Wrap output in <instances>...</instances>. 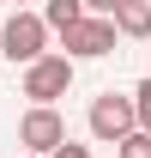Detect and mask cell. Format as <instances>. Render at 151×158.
<instances>
[{"instance_id": "4fadbf2b", "label": "cell", "mask_w": 151, "mask_h": 158, "mask_svg": "<svg viewBox=\"0 0 151 158\" xmlns=\"http://www.w3.org/2000/svg\"><path fill=\"white\" fill-rule=\"evenodd\" d=\"M18 158H42V152H18Z\"/></svg>"}, {"instance_id": "5b68a950", "label": "cell", "mask_w": 151, "mask_h": 158, "mask_svg": "<svg viewBox=\"0 0 151 158\" xmlns=\"http://www.w3.org/2000/svg\"><path fill=\"white\" fill-rule=\"evenodd\" d=\"M60 140H67V122H60L55 103H30V110L18 116V146H24V152H42V158H48Z\"/></svg>"}, {"instance_id": "3957f363", "label": "cell", "mask_w": 151, "mask_h": 158, "mask_svg": "<svg viewBox=\"0 0 151 158\" xmlns=\"http://www.w3.org/2000/svg\"><path fill=\"white\" fill-rule=\"evenodd\" d=\"M115 43H121V31H115V19H103V12H85V19L60 37V55H73V61H103L115 55Z\"/></svg>"}, {"instance_id": "8992f818", "label": "cell", "mask_w": 151, "mask_h": 158, "mask_svg": "<svg viewBox=\"0 0 151 158\" xmlns=\"http://www.w3.org/2000/svg\"><path fill=\"white\" fill-rule=\"evenodd\" d=\"M115 31L133 37V43H145L151 37V0H121L115 6Z\"/></svg>"}, {"instance_id": "30bf717a", "label": "cell", "mask_w": 151, "mask_h": 158, "mask_svg": "<svg viewBox=\"0 0 151 158\" xmlns=\"http://www.w3.org/2000/svg\"><path fill=\"white\" fill-rule=\"evenodd\" d=\"M48 158H91V146H79V140H60V146H55Z\"/></svg>"}, {"instance_id": "7a4b0ae2", "label": "cell", "mask_w": 151, "mask_h": 158, "mask_svg": "<svg viewBox=\"0 0 151 158\" xmlns=\"http://www.w3.org/2000/svg\"><path fill=\"white\" fill-rule=\"evenodd\" d=\"M73 73H79V61L73 55H42L24 67V98L30 103H60L67 91H73Z\"/></svg>"}, {"instance_id": "8fae6325", "label": "cell", "mask_w": 151, "mask_h": 158, "mask_svg": "<svg viewBox=\"0 0 151 158\" xmlns=\"http://www.w3.org/2000/svg\"><path fill=\"white\" fill-rule=\"evenodd\" d=\"M115 6L121 0H85V12H103V19H115Z\"/></svg>"}, {"instance_id": "ba28073f", "label": "cell", "mask_w": 151, "mask_h": 158, "mask_svg": "<svg viewBox=\"0 0 151 158\" xmlns=\"http://www.w3.org/2000/svg\"><path fill=\"white\" fill-rule=\"evenodd\" d=\"M115 158H151V134H145V128H133V134L115 146Z\"/></svg>"}, {"instance_id": "277c9868", "label": "cell", "mask_w": 151, "mask_h": 158, "mask_svg": "<svg viewBox=\"0 0 151 158\" xmlns=\"http://www.w3.org/2000/svg\"><path fill=\"white\" fill-rule=\"evenodd\" d=\"M133 128H139V110H133V98H115V91L91 98V134L103 140V146H121Z\"/></svg>"}, {"instance_id": "9c48e42d", "label": "cell", "mask_w": 151, "mask_h": 158, "mask_svg": "<svg viewBox=\"0 0 151 158\" xmlns=\"http://www.w3.org/2000/svg\"><path fill=\"white\" fill-rule=\"evenodd\" d=\"M133 110H139V128L151 134V79H139V85H133Z\"/></svg>"}, {"instance_id": "52a82bcc", "label": "cell", "mask_w": 151, "mask_h": 158, "mask_svg": "<svg viewBox=\"0 0 151 158\" xmlns=\"http://www.w3.org/2000/svg\"><path fill=\"white\" fill-rule=\"evenodd\" d=\"M42 19H48V31H55V37H67V31L85 19V0H48V6H42Z\"/></svg>"}, {"instance_id": "7c38bea8", "label": "cell", "mask_w": 151, "mask_h": 158, "mask_svg": "<svg viewBox=\"0 0 151 158\" xmlns=\"http://www.w3.org/2000/svg\"><path fill=\"white\" fill-rule=\"evenodd\" d=\"M18 6H30V0H12V12H18Z\"/></svg>"}, {"instance_id": "6da1fadb", "label": "cell", "mask_w": 151, "mask_h": 158, "mask_svg": "<svg viewBox=\"0 0 151 158\" xmlns=\"http://www.w3.org/2000/svg\"><path fill=\"white\" fill-rule=\"evenodd\" d=\"M0 55L18 61V67L42 61V55H48V19H42V12H30V6H18V12L6 19V31H0Z\"/></svg>"}]
</instances>
